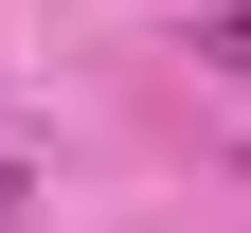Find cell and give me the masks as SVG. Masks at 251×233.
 I'll return each mask as SVG.
<instances>
[{
    "label": "cell",
    "instance_id": "7a4b0ae2",
    "mask_svg": "<svg viewBox=\"0 0 251 233\" xmlns=\"http://www.w3.org/2000/svg\"><path fill=\"white\" fill-rule=\"evenodd\" d=\"M0 215H18V161H0Z\"/></svg>",
    "mask_w": 251,
    "mask_h": 233
},
{
    "label": "cell",
    "instance_id": "6da1fadb",
    "mask_svg": "<svg viewBox=\"0 0 251 233\" xmlns=\"http://www.w3.org/2000/svg\"><path fill=\"white\" fill-rule=\"evenodd\" d=\"M198 72H233V90H251V0H233V18H198Z\"/></svg>",
    "mask_w": 251,
    "mask_h": 233
}]
</instances>
